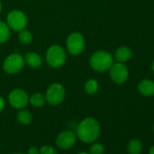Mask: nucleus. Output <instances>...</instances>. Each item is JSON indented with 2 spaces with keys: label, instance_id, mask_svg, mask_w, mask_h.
Wrapping results in <instances>:
<instances>
[{
  "label": "nucleus",
  "instance_id": "obj_1",
  "mask_svg": "<svg viewBox=\"0 0 154 154\" xmlns=\"http://www.w3.org/2000/svg\"><path fill=\"white\" fill-rule=\"evenodd\" d=\"M101 133V127L97 120L87 117L82 120L75 128V134L78 140L84 143H93L96 141Z\"/></svg>",
  "mask_w": 154,
  "mask_h": 154
},
{
  "label": "nucleus",
  "instance_id": "obj_2",
  "mask_svg": "<svg viewBox=\"0 0 154 154\" xmlns=\"http://www.w3.org/2000/svg\"><path fill=\"white\" fill-rule=\"evenodd\" d=\"M113 63L112 55L107 51H97L90 58V64L92 68L99 72H103L110 70Z\"/></svg>",
  "mask_w": 154,
  "mask_h": 154
},
{
  "label": "nucleus",
  "instance_id": "obj_3",
  "mask_svg": "<svg viewBox=\"0 0 154 154\" xmlns=\"http://www.w3.org/2000/svg\"><path fill=\"white\" fill-rule=\"evenodd\" d=\"M46 61L47 63L54 68L61 67L66 61V54L64 49L57 45L50 46L46 52Z\"/></svg>",
  "mask_w": 154,
  "mask_h": 154
},
{
  "label": "nucleus",
  "instance_id": "obj_4",
  "mask_svg": "<svg viewBox=\"0 0 154 154\" xmlns=\"http://www.w3.org/2000/svg\"><path fill=\"white\" fill-rule=\"evenodd\" d=\"M65 98V89L60 84H53L51 85L45 94L46 102L53 105L56 106L63 103Z\"/></svg>",
  "mask_w": 154,
  "mask_h": 154
},
{
  "label": "nucleus",
  "instance_id": "obj_5",
  "mask_svg": "<svg viewBox=\"0 0 154 154\" xmlns=\"http://www.w3.org/2000/svg\"><path fill=\"white\" fill-rule=\"evenodd\" d=\"M76 140L77 137L73 131L64 130L57 134L55 138V144L60 149L68 150L75 145Z\"/></svg>",
  "mask_w": 154,
  "mask_h": 154
},
{
  "label": "nucleus",
  "instance_id": "obj_6",
  "mask_svg": "<svg viewBox=\"0 0 154 154\" xmlns=\"http://www.w3.org/2000/svg\"><path fill=\"white\" fill-rule=\"evenodd\" d=\"M68 52L72 55H78L83 53L85 47V40L80 33L71 34L66 40Z\"/></svg>",
  "mask_w": 154,
  "mask_h": 154
},
{
  "label": "nucleus",
  "instance_id": "obj_7",
  "mask_svg": "<svg viewBox=\"0 0 154 154\" xmlns=\"http://www.w3.org/2000/svg\"><path fill=\"white\" fill-rule=\"evenodd\" d=\"M25 64V59L24 57L18 54V53H15L12 54L10 55H8L4 62V70L10 74H14V73H17L19 72Z\"/></svg>",
  "mask_w": 154,
  "mask_h": 154
},
{
  "label": "nucleus",
  "instance_id": "obj_8",
  "mask_svg": "<svg viewBox=\"0 0 154 154\" xmlns=\"http://www.w3.org/2000/svg\"><path fill=\"white\" fill-rule=\"evenodd\" d=\"M7 24L9 28L20 32L21 30L26 28L27 25V18L22 11L13 10L8 15Z\"/></svg>",
  "mask_w": 154,
  "mask_h": 154
},
{
  "label": "nucleus",
  "instance_id": "obj_9",
  "mask_svg": "<svg viewBox=\"0 0 154 154\" xmlns=\"http://www.w3.org/2000/svg\"><path fill=\"white\" fill-rule=\"evenodd\" d=\"M111 79L118 85L124 84L129 77V69L123 63H115L110 68Z\"/></svg>",
  "mask_w": 154,
  "mask_h": 154
},
{
  "label": "nucleus",
  "instance_id": "obj_10",
  "mask_svg": "<svg viewBox=\"0 0 154 154\" xmlns=\"http://www.w3.org/2000/svg\"><path fill=\"white\" fill-rule=\"evenodd\" d=\"M8 102L15 109H24L29 103L27 93L22 89H14L8 95Z\"/></svg>",
  "mask_w": 154,
  "mask_h": 154
},
{
  "label": "nucleus",
  "instance_id": "obj_11",
  "mask_svg": "<svg viewBox=\"0 0 154 154\" xmlns=\"http://www.w3.org/2000/svg\"><path fill=\"white\" fill-rule=\"evenodd\" d=\"M139 93L145 97H151L154 95V81L150 79H143L138 84Z\"/></svg>",
  "mask_w": 154,
  "mask_h": 154
},
{
  "label": "nucleus",
  "instance_id": "obj_12",
  "mask_svg": "<svg viewBox=\"0 0 154 154\" xmlns=\"http://www.w3.org/2000/svg\"><path fill=\"white\" fill-rule=\"evenodd\" d=\"M132 56V52L128 46H120L116 49L114 54V58L119 63H125L128 62Z\"/></svg>",
  "mask_w": 154,
  "mask_h": 154
},
{
  "label": "nucleus",
  "instance_id": "obj_13",
  "mask_svg": "<svg viewBox=\"0 0 154 154\" xmlns=\"http://www.w3.org/2000/svg\"><path fill=\"white\" fill-rule=\"evenodd\" d=\"M25 60L26 61L27 64L32 68H39L43 63L42 57L35 52L26 53Z\"/></svg>",
  "mask_w": 154,
  "mask_h": 154
},
{
  "label": "nucleus",
  "instance_id": "obj_14",
  "mask_svg": "<svg viewBox=\"0 0 154 154\" xmlns=\"http://www.w3.org/2000/svg\"><path fill=\"white\" fill-rule=\"evenodd\" d=\"M127 150L130 154H140L142 150V143L138 139H132L128 143Z\"/></svg>",
  "mask_w": 154,
  "mask_h": 154
},
{
  "label": "nucleus",
  "instance_id": "obj_15",
  "mask_svg": "<svg viewBox=\"0 0 154 154\" xmlns=\"http://www.w3.org/2000/svg\"><path fill=\"white\" fill-rule=\"evenodd\" d=\"M45 102H46L45 96L41 93L34 94L29 98V103H31V105H33L34 107H36V108H40V107L44 106Z\"/></svg>",
  "mask_w": 154,
  "mask_h": 154
},
{
  "label": "nucleus",
  "instance_id": "obj_16",
  "mask_svg": "<svg viewBox=\"0 0 154 154\" xmlns=\"http://www.w3.org/2000/svg\"><path fill=\"white\" fill-rule=\"evenodd\" d=\"M17 120H18V122L21 124H23V125H28L33 121V115H32V113L29 111L21 109L19 111L18 114H17Z\"/></svg>",
  "mask_w": 154,
  "mask_h": 154
},
{
  "label": "nucleus",
  "instance_id": "obj_17",
  "mask_svg": "<svg viewBox=\"0 0 154 154\" xmlns=\"http://www.w3.org/2000/svg\"><path fill=\"white\" fill-rule=\"evenodd\" d=\"M10 37V28L7 23L0 20V44L6 43Z\"/></svg>",
  "mask_w": 154,
  "mask_h": 154
},
{
  "label": "nucleus",
  "instance_id": "obj_18",
  "mask_svg": "<svg viewBox=\"0 0 154 154\" xmlns=\"http://www.w3.org/2000/svg\"><path fill=\"white\" fill-rule=\"evenodd\" d=\"M98 89H99V84H98L97 80H95V79L88 80L85 85V90L86 94H88L90 95L96 94Z\"/></svg>",
  "mask_w": 154,
  "mask_h": 154
},
{
  "label": "nucleus",
  "instance_id": "obj_19",
  "mask_svg": "<svg viewBox=\"0 0 154 154\" xmlns=\"http://www.w3.org/2000/svg\"><path fill=\"white\" fill-rule=\"evenodd\" d=\"M105 148L102 143L99 142H93L89 149V154H104Z\"/></svg>",
  "mask_w": 154,
  "mask_h": 154
},
{
  "label": "nucleus",
  "instance_id": "obj_20",
  "mask_svg": "<svg viewBox=\"0 0 154 154\" xmlns=\"http://www.w3.org/2000/svg\"><path fill=\"white\" fill-rule=\"evenodd\" d=\"M33 40V35L32 34L27 31V30H21L20 34H19V41L23 44V45H29Z\"/></svg>",
  "mask_w": 154,
  "mask_h": 154
},
{
  "label": "nucleus",
  "instance_id": "obj_21",
  "mask_svg": "<svg viewBox=\"0 0 154 154\" xmlns=\"http://www.w3.org/2000/svg\"><path fill=\"white\" fill-rule=\"evenodd\" d=\"M39 154H58L57 149L51 145H43L39 148Z\"/></svg>",
  "mask_w": 154,
  "mask_h": 154
},
{
  "label": "nucleus",
  "instance_id": "obj_22",
  "mask_svg": "<svg viewBox=\"0 0 154 154\" xmlns=\"http://www.w3.org/2000/svg\"><path fill=\"white\" fill-rule=\"evenodd\" d=\"M26 154H39V148H37L35 146H32V147L28 148Z\"/></svg>",
  "mask_w": 154,
  "mask_h": 154
},
{
  "label": "nucleus",
  "instance_id": "obj_23",
  "mask_svg": "<svg viewBox=\"0 0 154 154\" xmlns=\"http://www.w3.org/2000/svg\"><path fill=\"white\" fill-rule=\"evenodd\" d=\"M5 106H6V103H5V100L3 97L0 96V113L3 112V110L5 109Z\"/></svg>",
  "mask_w": 154,
  "mask_h": 154
},
{
  "label": "nucleus",
  "instance_id": "obj_24",
  "mask_svg": "<svg viewBox=\"0 0 154 154\" xmlns=\"http://www.w3.org/2000/svg\"><path fill=\"white\" fill-rule=\"evenodd\" d=\"M149 154H154V145L149 149Z\"/></svg>",
  "mask_w": 154,
  "mask_h": 154
},
{
  "label": "nucleus",
  "instance_id": "obj_25",
  "mask_svg": "<svg viewBox=\"0 0 154 154\" xmlns=\"http://www.w3.org/2000/svg\"><path fill=\"white\" fill-rule=\"evenodd\" d=\"M76 154H89V152L88 151H80V152L76 153Z\"/></svg>",
  "mask_w": 154,
  "mask_h": 154
},
{
  "label": "nucleus",
  "instance_id": "obj_26",
  "mask_svg": "<svg viewBox=\"0 0 154 154\" xmlns=\"http://www.w3.org/2000/svg\"><path fill=\"white\" fill-rule=\"evenodd\" d=\"M151 71L154 72V61L152 62V63H151Z\"/></svg>",
  "mask_w": 154,
  "mask_h": 154
},
{
  "label": "nucleus",
  "instance_id": "obj_27",
  "mask_svg": "<svg viewBox=\"0 0 154 154\" xmlns=\"http://www.w3.org/2000/svg\"><path fill=\"white\" fill-rule=\"evenodd\" d=\"M2 11V4H1V1H0V13Z\"/></svg>",
  "mask_w": 154,
  "mask_h": 154
},
{
  "label": "nucleus",
  "instance_id": "obj_28",
  "mask_svg": "<svg viewBox=\"0 0 154 154\" xmlns=\"http://www.w3.org/2000/svg\"><path fill=\"white\" fill-rule=\"evenodd\" d=\"M14 154H26V153H23V152H17V153H14Z\"/></svg>",
  "mask_w": 154,
  "mask_h": 154
},
{
  "label": "nucleus",
  "instance_id": "obj_29",
  "mask_svg": "<svg viewBox=\"0 0 154 154\" xmlns=\"http://www.w3.org/2000/svg\"><path fill=\"white\" fill-rule=\"evenodd\" d=\"M153 131H154V123H153Z\"/></svg>",
  "mask_w": 154,
  "mask_h": 154
}]
</instances>
